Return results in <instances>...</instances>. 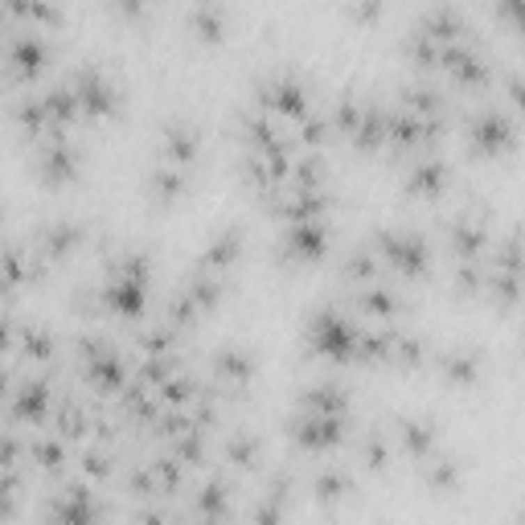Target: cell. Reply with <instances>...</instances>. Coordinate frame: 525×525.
Wrapping results in <instances>:
<instances>
[{
	"label": "cell",
	"mask_w": 525,
	"mask_h": 525,
	"mask_svg": "<svg viewBox=\"0 0 525 525\" xmlns=\"http://www.w3.org/2000/svg\"><path fill=\"white\" fill-rule=\"evenodd\" d=\"M189 25H193L197 33L214 38V33H222V8H218V4H193V8H189Z\"/></svg>",
	"instance_id": "1"
},
{
	"label": "cell",
	"mask_w": 525,
	"mask_h": 525,
	"mask_svg": "<svg viewBox=\"0 0 525 525\" xmlns=\"http://www.w3.org/2000/svg\"><path fill=\"white\" fill-rule=\"evenodd\" d=\"M82 91H86V99L91 103H103V95H107V86H103V78H82Z\"/></svg>",
	"instance_id": "3"
},
{
	"label": "cell",
	"mask_w": 525,
	"mask_h": 525,
	"mask_svg": "<svg viewBox=\"0 0 525 525\" xmlns=\"http://www.w3.org/2000/svg\"><path fill=\"white\" fill-rule=\"evenodd\" d=\"M349 13H353V17H377V4L374 0H370V4H353Z\"/></svg>",
	"instance_id": "5"
},
{
	"label": "cell",
	"mask_w": 525,
	"mask_h": 525,
	"mask_svg": "<svg viewBox=\"0 0 525 525\" xmlns=\"http://www.w3.org/2000/svg\"><path fill=\"white\" fill-rule=\"evenodd\" d=\"M13 62H17L21 70L38 66V62H41V41L38 38H21L17 45H13Z\"/></svg>",
	"instance_id": "2"
},
{
	"label": "cell",
	"mask_w": 525,
	"mask_h": 525,
	"mask_svg": "<svg viewBox=\"0 0 525 525\" xmlns=\"http://www.w3.org/2000/svg\"><path fill=\"white\" fill-rule=\"evenodd\" d=\"M501 13H505V17H513V21L525 29V4H522V0H505V4H501Z\"/></svg>",
	"instance_id": "4"
}]
</instances>
